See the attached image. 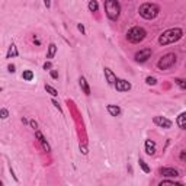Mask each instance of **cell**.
Instances as JSON below:
<instances>
[{"label": "cell", "instance_id": "26", "mask_svg": "<svg viewBox=\"0 0 186 186\" xmlns=\"http://www.w3.org/2000/svg\"><path fill=\"white\" fill-rule=\"evenodd\" d=\"M52 105L55 106V108H57V109H58V111H61V106H60V103H58L57 100H52Z\"/></svg>", "mask_w": 186, "mask_h": 186}, {"label": "cell", "instance_id": "34", "mask_svg": "<svg viewBox=\"0 0 186 186\" xmlns=\"http://www.w3.org/2000/svg\"><path fill=\"white\" fill-rule=\"evenodd\" d=\"M22 122H24V124H29V122H28V119H26V118H22Z\"/></svg>", "mask_w": 186, "mask_h": 186}, {"label": "cell", "instance_id": "11", "mask_svg": "<svg viewBox=\"0 0 186 186\" xmlns=\"http://www.w3.org/2000/svg\"><path fill=\"white\" fill-rule=\"evenodd\" d=\"M103 71H105V77H106V81L109 83V84H115V81H116V76L113 74V71L111 70V68H108V67H105L103 68Z\"/></svg>", "mask_w": 186, "mask_h": 186}, {"label": "cell", "instance_id": "14", "mask_svg": "<svg viewBox=\"0 0 186 186\" xmlns=\"http://www.w3.org/2000/svg\"><path fill=\"white\" fill-rule=\"evenodd\" d=\"M178 125L180 130H186V113L182 112L178 116Z\"/></svg>", "mask_w": 186, "mask_h": 186}, {"label": "cell", "instance_id": "13", "mask_svg": "<svg viewBox=\"0 0 186 186\" xmlns=\"http://www.w3.org/2000/svg\"><path fill=\"white\" fill-rule=\"evenodd\" d=\"M106 109H108V112L111 113L112 116H118V115H121V108H119V106L108 105L106 106Z\"/></svg>", "mask_w": 186, "mask_h": 186}, {"label": "cell", "instance_id": "4", "mask_svg": "<svg viewBox=\"0 0 186 186\" xmlns=\"http://www.w3.org/2000/svg\"><path fill=\"white\" fill-rule=\"evenodd\" d=\"M146 29L144 28H141V26H134V28H131L130 31L127 32V39L132 42V44H140L141 41L146 38Z\"/></svg>", "mask_w": 186, "mask_h": 186}, {"label": "cell", "instance_id": "15", "mask_svg": "<svg viewBox=\"0 0 186 186\" xmlns=\"http://www.w3.org/2000/svg\"><path fill=\"white\" fill-rule=\"evenodd\" d=\"M80 87H81V90H83V93L89 96L90 95V87H89V84H87V81H86L84 77H80Z\"/></svg>", "mask_w": 186, "mask_h": 186}, {"label": "cell", "instance_id": "29", "mask_svg": "<svg viewBox=\"0 0 186 186\" xmlns=\"http://www.w3.org/2000/svg\"><path fill=\"white\" fill-rule=\"evenodd\" d=\"M29 124H31V127H32L33 130H36V128H38V124H36V122H35V121H31V122H29Z\"/></svg>", "mask_w": 186, "mask_h": 186}, {"label": "cell", "instance_id": "8", "mask_svg": "<svg viewBox=\"0 0 186 186\" xmlns=\"http://www.w3.org/2000/svg\"><path fill=\"white\" fill-rule=\"evenodd\" d=\"M154 124L159 125L160 128H166V130L172 127V121H169V119L164 118V116H154Z\"/></svg>", "mask_w": 186, "mask_h": 186}, {"label": "cell", "instance_id": "1", "mask_svg": "<svg viewBox=\"0 0 186 186\" xmlns=\"http://www.w3.org/2000/svg\"><path fill=\"white\" fill-rule=\"evenodd\" d=\"M183 36V31L180 28H172V29H167L160 35L159 38V44L160 45H169V44H173L179 41Z\"/></svg>", "mask_w": 186, "mask_h": 186}, {"label": "cell", "instance_id": "33", "mask_svg": "<svg viewBox=\"0 0 186 186\" xmlns=\"http://www.w3.org/2000/svg\"><path fill=\"white\" fill-rule=\"evenodd\" d=\"M33 42H35L36 45H39V44H41V41L39 39H35V38H33Z\"/></svg>", "mask_w": 186, "mask_h": 186}, {"label": "cell", "instance_id": "35", "mask_svg": "<svg viewBox=\"0 0 186 186\" xmlns=\"http://www.w3.org/2000/svg\"><path fill=\"white\" fill-rule=\"evenodd\" d=\"M2 185H3V183H2V182H0V186H2Z\"/></svg>", "mask_w": 186, "mask_h": 186}, {"label": "cell", "instance_id": "3", "mask_svg": "<svg viewBox=\"0 0 186 186\" xmlns=\"http://www.w3.org/2000/svg\"><path fill=\"white\" fill-rule=\"evenodd\" d=\"M159 12H160V9L157 5H154V3H144L141 8H140V15L147 19V20H151L154 17L159 15Z\"/></svg>", "mask_w": 186, "mask_h": 186}, {"label": "cell", "instance_id": "21", "mask_svg": "<svg viewBox=\"0 0 186 186\" xmlns=\"http://www.w3.org/2000/svg\"><path fill=\"white\" fill-rule=\"evenodd\" d=\"M138 164H140V167H141V169L144 170V172H146V173H150V167H148V166H147V163L144 162V160H143V159H140V160H138Z\"/></svg>", "mask_w": 186, "mask_h": 186}, {"label": "cell", "instance_id": "16", "mask_svg": "<svg viewBox=\"0 0 186 186\" xmlns=\"http://www.w3.org/2000/svg\"><path fill=\"white\" fill-rule=\"evenodd\" d=\"M19 55V52H17L16 49V45L15 44H10V47H9V51H8V58H12V57H17Z\"/></svg>", "mask_w": 186, "mask_h": 186}, {"label": "cell", "instance_id": "31", "mask_svg": "<svg viewBox=\"0 0 186 186\" xmlns=\"http://www.w3.org/2000/svg\"><path fill=\"white\" fill-rule=\"evenodd\" d=\"M44 5L49 9V8H51V0H44Z\"/></svg>", "mask_w": 186, "mask_h": 186}, {"label": "cell", "instance_id": "22", "mask_svg": "<svg viewBox=\"0 0 186 186\" xmlns=\"http://www.w3.org/2000/svg\"><path fill=\"white\" fill-rule=\"evenodd\" d=\"M176 84H178L179 87H180V89L182 90H185L186 89V83H185V80H183V79H176Z\"/></svg>", "mask_w": 186, "mask_h": 186}, {"label": "cell", "instance_id": "19", "mask_svg": "<svg viewBox=\"0 0 186 186\" xmlns=\"http://www.w3.org/2000/svg\"><path fill=\"white\" fill-rule=\"evenodd\" d=\"M45 90H47V92H48V93H49V95H51L52 97L58 96V92H57V90L54 89L52 86H49V84H45Z\"/></svg>", "mask_w": 186, "mask_h": 186}, {"label": "cell", "instance_id": "5", "mask_svg": "<svg viewBox=\"0 0 186 186\" xmlns=\"http://www.w3.org/2000/svg\"><path fill=\"white\" fill-rule=\"evenodd\" d=\"M175 63H176V55H175L173 52H169V54L163 55L162 58L159 60L157 67H159L160 70H169L172 65H175Z\"/></svg>", "mask_w": 186, "mask_h": 186}, {"label": "cell", "instance_id": "32", "mask_svg": "<svg viewBox=\"0 0 186 186\" xmlns=\"http://www.w3.org/2000/svg\"><path fill=\"white\" fill-rule=\"evenodd\" d=\"M185 159H186V154H185V151H182V153H180V160L185 162Z\"/></svg>", "mask_w": 186, "mask_h": 186}, {"label": "cell", "instance_id": "25", "mask_svg": "<svg viewBox=\"0 0 186 186\" xmlns=\"http://www.w3.org/2000/svg\"><path fill=\"white\" fill-rule=\"evenodd\" d=\"M51 77L52 79H58V73H57L55 70H51Z\"/></svg>", "mask_w": 186, "mask_h": 186}, {"label": "cell", "instance_id": "10", "mask_svg": "<svg viewBox=\"0 0 186 186\" xmlns=\"http://www.w3.org/2000/svg\"><path fill=\"white\" fill-rule=\"evenodd\" d=\"M160 173L164 178H176V176H179V172L176 169H173V167H163L160 170Z\"/></svg>", "mask_w": 186, "mask_h": 186}, {"label": "cell", "instance_id": "7", "mask_svg": "<svg viewBox=\"0 0 186 186\" xmlns=\"http://www.w3.org/2000/svg\"><path fill=\"white\" fill-rule=\"evenodd\" d=\"M113 86H115V89L118 90V92H128L131 89V83L124 80V79H116Z\"/></svg>", "mask_w": 186, "mask_h": 186}, {"label": "cell", "instance_id": "28", "mask_svg": "<svg viewBox=\"0 0 186 186\" xmlns=\"http://www.w3.org/2000/svg\"><path fill=\"white\" fill-rule=\"evenodd\" d=\"M77 28H79V31H80L81 33H84V32H86V31H84V26H83V25H81V24H79V25H77Z\"/></svg>", "mask_w": 186, "mask_h": 186}, {"label": "cell", "instance_id": "9", "mask_svg": "<svg viewBox=\"0 0 186 186\" xmlns=\"http://www.w3.org/2000/svg\"><path fill=\"white\" fill-rule=\"evenodd\" d=\"M35 137L38 138V141L41 143V146H42V148L45 150V151H51V147H49V144L47 143V140L44 138V135H42V132L38 130H35Z\"/></svg>", "mask_w": 186, "mask_h": 186}, {"label": "cell", "instance_id": "23", "mask_svg": "<svg viewBox=\"0 0 186 186\" xmlns=\"http://www.w3.org/2000/svg\"><path fill=\"white\" fill-rule=\"evenodd\" d=\"M8 116H9V111H8V109H5V108H3V109H0V118H2V119H6Z\"/></svg>", "mask_w": 186, "mask_h": 186}, {"label": "cell", "instance_id": "17", "mask_svg": "<svg viewBox=\"0 0 186 186\" xmlns=\"http://www.w3.org/2000/svg\"><path fill=\"white\" fill-rule=\"evenodd\" d=\"M55 52H57V45L55 44H49L48 52H47V58H52V57L55 55Z\"/></svg>", "mask_w": 186, "mask_h": 186}, {"label": "cell", "instance_id": "27", "mask_svg": "<svg viewBox=\"0 0 186 186\" xmlns=\"http://www.w3.org/2000/svg\"><path fill=\"white\" fill-rule=\"evenodd\" d=\"M8 70H9V73H15V65L10 64V65L8 67Z\"/></svg>", "mask_w": 186, "mask_h": 186}, {"label": "cell", "instance_id": "6", "mask_svg": "<svg viewBox=\"0 0 186 186\" xmlns=\"http://www.w3.org/2000/svg\"><path fill=\"white\" fill-rule=\"evenodd\" d=\"M150 57H151V49L144 48V49H141V51H138L137 54H135V61H137V63H146Z\"/></svg>", "mask_w": 186, "mask_h": 186}, {"label": "cell", "instance_id": "18", "mask_svg": "<svg viewBox=\"0 0 186 186\" xmlns=\"http://www.w3.org/2000/svg\"><path fill=\"white\" fill-rule=\"evenodd\" d=\"M22 79L26 81H31L33 79V73L31 71V70H25L24 73H22Z\"/></svg>", "mask_w": 186, "mask_h": 186}, {"label": "cell", "instance_id": "20", "mask_svg": "<svg viewBox=\"0 0 186 186\" xmlns=\"http://www.w3.org/2000/svg\"><path fill=\"white\" fill-rule=\"evenodd\" d=\"M97 9H99V5H97L96 0H90L89 2V10L90 12H97Z\"/></svg>", "mask_w": 186, "mask_h": 186}, {"label": "cell", "instance_id": "30", "mask_svg": "<svg viewBox=\"0 0 186 186\" xmlns=\"http://www.w3.org/2000/svg\"><path fill=\"white\" fill-rule=\"evenodd\" d=\"M44 68H45V70H49V68H51V63H49V61H47V63L44 64Z\"/></svg>", "mask_w": 186, "mask_h": 186}, {"label": "cell", "instance_id": "12", "mask_svg": "<svg viewBox=\"0 0 186 186\" xmlns=\"http://www.w3.org/2000/svg\"><path fill=\"white\" fill-rule=\"evenodd\" d=\"M146 153L148 156H154L156 154V144H154V141H151V140H147L146 141Z\"/></svg>", "mask_w": 186, "mask_h": 186}, {"label": "cell", "instance_id": "2", "mask_svg": "<svg viewBox=\"0 0 186 186\" xmlns=\"http://www.w3.org/2000/svg\"><path fill=\"white\" fill-rule=\"evenodd\" d=\"M105 12L106 16L111 20H118L121 13V6L118 0H105Z\"/></svg>", "mask_w": 186, "mask_h": 186}, {"label": "cell", "instance_id": "24", "mask_svg": "<svg viewBox=\"0 0 186 186\" xmlns=\"http://www.w3.org/2000/svg\"><path fill=\"white\" fill-rule=\"evenodd\" d=\"M146 83L147 84H150V86H154V84L157 83V80H156V77H151V76H150V77H147L146 79Z\"/></svg>", "mask_w": 186, "mask_h": 186}]
</instances>
